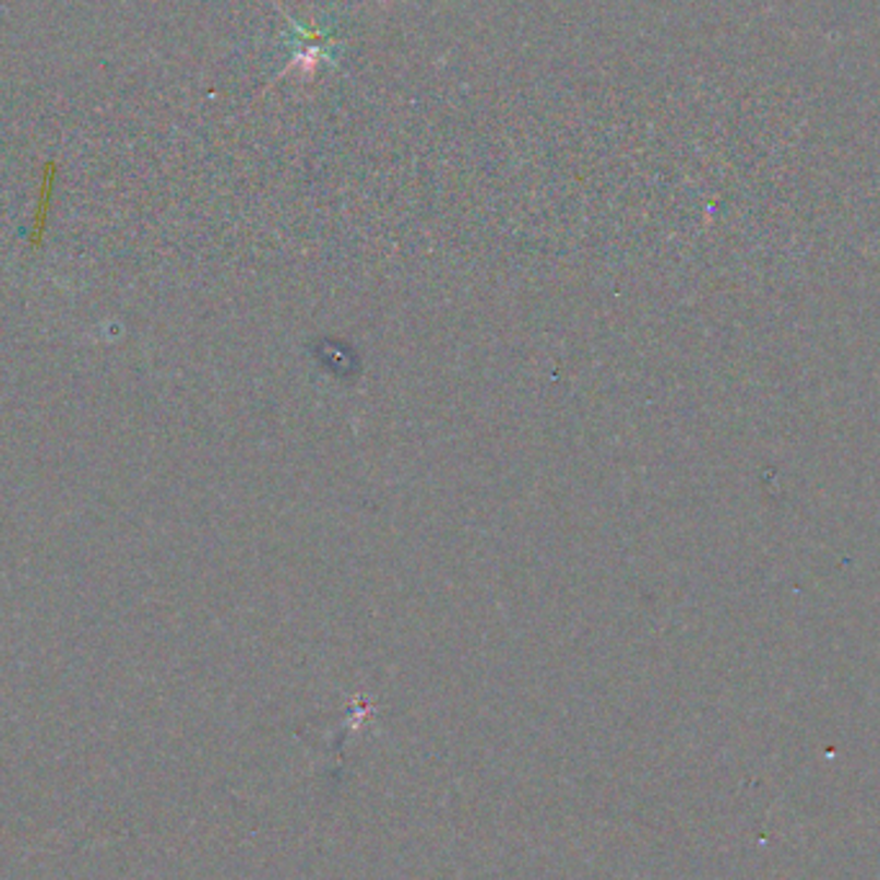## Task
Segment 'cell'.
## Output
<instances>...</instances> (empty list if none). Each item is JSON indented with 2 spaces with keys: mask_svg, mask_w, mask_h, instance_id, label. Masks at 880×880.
Returning a JSON list of instances; mask_svg holds the SVG:
<instances>
[{
  "mask_svg": "<svg viewBox=\"0 0 880 880\" xmlns=\"http://www.w3.org/2000/svg\"><path fill=\"white\" fill-rule=\"evenodd\" d=\"M52 199H55V173L49 170L39 186V199H36L34 225H32V248H39L41 240H45L49 212H52Z\"/></svg>",
  "mask_w": 880,
  "mask_h": 880,
  "instance_id": "obj_1",
  "label": "cell"
}]
</instances>
